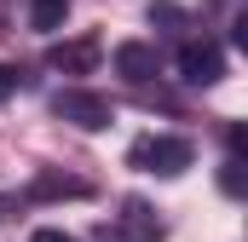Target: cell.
I'll list each match as a JSON object with an SVG mask.
<instances>
[{
  "mask_svg": "<svg viewBox=\"0 0 248 242\" xmlns=\"http://www.w3.org/2000/svg\"><path fill=\"white\" fill-rule=\"evenodd\" d=\"M190 162H196V144L179 138V133H144V138H133V150H127V167L156 173V179H179Z\"/></svg>",
  "mask_w": 248,
  "mask_h": 242,
  "instance_id": "1",
  "label": "cell"
},
{
  "mask_svg": "<svg viewBox=\"0 0 248 242\" xmlns=\"http://www.w3.org/2000/svg\"><path fill=\"white\" fill-rule=\"evenodd\" d=\"M52 116L69 121V127H81V133H98V127H110V98L104 92H93V87H63L52 92Z\"/></svg>",
  "mask_w": 248,
  "mask_h": 242,
  "instance_id": "2",
  "label": "cell"
},
{
  "mask_svg": "<svg viewBox=\"0 0 248 242\" xmlns=\"http://www.w3.org/2000/svg\"><path fill=\"white\" fill-rule=\"evenodd\" d=\"M219 75H225L219 41H185V46H179V81H190V87H214Z\"/></svg>",
  "mask_w": 248,
  "mask_h": 242,
  "instance_id": "3",
  "label": "cell"
},
{
  "mask_svg": "<svg viewBox=\"0 0 248 242\" xmlns=\"http://www.w3.org/2000/svg\"><path fill=\"white\" fill-rule=\"evenodd\" d=\"M156 237H162L156 208H150V202H139V196H127L122 213H116V242H156Z\"/></svg>",
  "mask_w": 248,
  "mask_h": 242,
  "instance_id": "4",
  "label": "cell"
},
{
  "mask_svg": "<svg viewBox=\"0 0 248 242\" xmlns=\"http://www.w3.org/2000/svg\"><path fill=\"white\" fill-rule=\"evenodd\" d=\"M98 41H58V46H46V63L63 69V75H93L98 69Z\"/></svg>",
  "mask_w": 248,
  "mask_h": 242,
  "instance_id": "5",
  "label": "cell"
},
{
  "mask_svg": "<svg viewBox=\"0 0 248 242\" xmlns=\"http://www.w3.org/2000/svg\"><path fill=\"white\" fill-rule=\"evenodd\" d=\"M156 69H162V58H156L150 41H122V46H116V75H127L133 87H144Z\"/></svg>",
  "mask_w": 248,
  "mask_h": 242,
  "instance_id": "6",
  "label": "cell"
},
{
  "mask_svg": "<svg viewBox=\"0 0 248 242\" xmlns=\"http://www.w3.org/2000/svg\"><path fill=\"white\" fill-rule=\"evenodd\" d=\"M29 196H35V202H63V196H87V184L69 179V173H35Z\"/></svg>",
  "mask_w": 248,
  "mask_h": 242,
  "instance_id": "7",
  "label": "cell"
},
{
  "mask_svg": "<svg viewBox=\"0 0 248 242\" xmlns=\"http://www.w3.org/2000/svg\"><path fill=\"white\" fill-rule=\"evenodd\" d=\"M63 17H69V0H35L29 6V23L35 29H58Z\"/></svg>",
  "mask_w": 248,
  "mask_h": 242,
  "instance_id": "8",
  "label": "cell"
},
{
  "mask_svg": "<svg viewBox=\"0 0 248 242\" xmlns=\"http://www.w3.org/2000/svg\"><path fill=\"white\" fill-rule=\"evenodd\" d=\"M219 190L225 196H243L248 179H243V156H225V167H219Z\"/></svg>",
  "mask_w": 248,
  "mask_h": 242,
  "instance_id": "9",
  "label": "cell"
},
{
  "mask_svg": "<svg viewBox=\"0 0 248 242\" xmlns=\"http://www.w3.org/2000/svg\"><path fill=\"white\" fill-rule=\"evenodd\" d=\"M243 150H248V127H243V121H231V156H243Z\"/></svg>",
  "mask_w": 248,
  "mask_h": 242,
  "instance_id": "10",
  "label": "cell"
},
{
  "mask_svg": "<svg viewBox=\"0 0 248 242\" xmlns=\"http://www.w3.org/2000/svg\"><path fill=\"white\" fill-rule=\"evenodd\" d=\"M29 242H75V237H69V231H52V225H41V231H35Z\"/></svg>",
  "mask_w": 248,
  "mask_h": 242,
  "instance_id": "11",
  "label": "cell"
},
{
  "mask_svg": "<svg viewBox=\"0 0 248 242\" xmlns=\"http://www.w3.org/2000/svg\"><path fill=\"white\" fill-rule=\"evenodd\" d=\"M6 92H12V69H0V98H6Z\"/></svg>",
  "mask_w": 248,
  "mask_h": 242,
  "instance_id": "12",
  "label": "cell"
}]
</instances>
